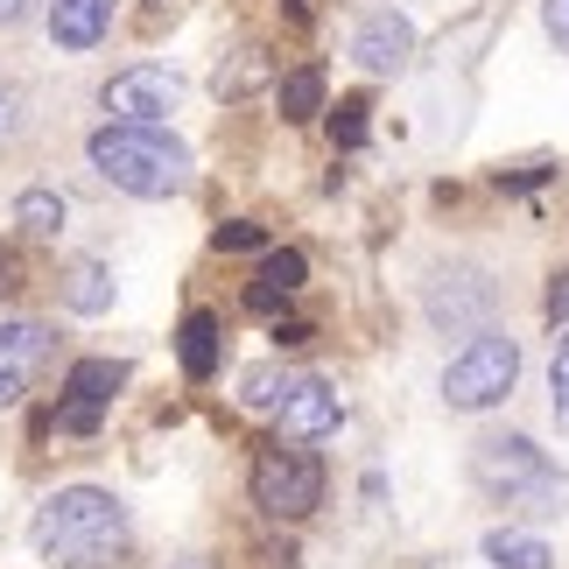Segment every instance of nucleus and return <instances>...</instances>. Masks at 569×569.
<instances>
[{
    "mask_svg": "<svg viewBox=\"0 0 569 569\" xmlns=\"http://www.w3.org/2000/svg\"><path fill=\"white\" fill-rule=\"evenodd\" d=\"M134 541V520L106 486H63L36 507V549L57 569H113Z\"/></svg>",
    "mask_w": 569,
    "mask_h": 569,
    "instance_id": "obj_1",
    "label": "nucleus"
},
{
    "mask_svg": "<svg viewBox=\"0 0 569 569\" xmlns=\"http://www.w3.org/2000/svg\"><path fill=\"white\" fill-rule=\"evenodd\" d=\"M84 162L127 197H177L190 183V148L169 134V127L106 120V127H92V141H84Z\"/></svg>",
    "mask_w": 569,
    "mask_h": 569,
    "instance_id": "obj_2",
    "label": "nucleus"
},
{
    "mask_svg": "<svg viewBox=\"0 0 569 569\" xmlns=\"http://www.w3.org/2000/svg\"><path fill=\"white\" fill-rule=\"evenodd\" d=\"M471 478H478V492H492L499 507H513V513H562V499H569V478L528 443V436H478Z\"/></svg>",
    "mask_w": 569,
    "mask_h": 569,
    "instance_id": "obj_3",
    "label": "nucleus"
},
{
    "mask_svg": "<svg viewBox=\"0 0 569 569\" xmlns=\"http://www.w3.org/2000/svg\"><path fill=\"white\" fill-rule=\"evenodd\" d=\"M513 380H520V345L486 323V331H471V345L443 366V401L457 415H486L513 393Z\"/></svg>",
    "mask_w": 569,
    "mask_h": 569,
    "instance_id": "obj_4",
    "label": "nucleus"
},
{
    "mask_svg": "<svg viewBox=\"0 0 569 569\" xmlns=\"http://www.w3.org/2000/svg\"><path fill=\"white\" fill-rule=\"evenodd\" d=\"M253 507L268 520H310L323 507V465L302 443H268L253 457Z\"/></svg>",
    "mask_w": 569,
    "mask_h": 569,
    "instance_id": "obj_5",
    "label": "nucleus"
},
{
    "mask_svg": "<svg viewBox=\"0 0 569 569\" xmlns=\"http://www.w3.org/2000/svg\"><path fill=\"white\" fill-rule=\"evenodd\" d=\"M99 106L106 120H127V127H169V113L183 106V78L162 71V63H127L99 84Z\"/></svg>",
    "mask_w": 569,
    "mask_h": 569,
    "instance_id": "obj_6",
    "label": "nucleus"
},
{
    "mask_svg": "<svg viewBox=\"0 0 569 569\" xmlns=\"http://www.w3.org/2000/svg\"><path fill=\"white\" fill-rule=\"evenodd\" d=\"M422 310H429V323L436 331H486L492 323V310H499V281L486 274V268H443L422 289Z\"/></svg>",
    "mask_w": 569,
    "mask_h": 569,
    "instance_id": "obj_7",
    "label": "nucleus"
},
{
    "mask_svg": "<svg viewBox=\"0 0 569 569\" xmlns=\"http://www.w3.org/2000/svg\"><path fill=\"white\" fill-rule=\"evenodd\" d=\"M127 387V359H71L63 373V401H57V429L63 436H99L106 401Z\"/></svg>",
    "mask_w": 569,
    "mask_h": 569,
    "instance_id": "obj_8",
    "label": "nucleus"
},
{
    "mask_svg": "<svg viewBox=\"0 0 569 569\" xmlns=\"http://www.w3.org/2000/svg\"><path fill=\"white\" fill-rule=\"evenodd\" d=\"M57 352V331L36 317H0V408H14L21 393L36 387L42 359Z\"/></svg>",
    "mask_w": 569,
    "mask_h": 569,
    "instance_id": "obj_9",
    "label": "nucleus"
},
{
    "mask_svg": "<svg viewBox=\"0 0 569 569\" xmlns=\"http://www.w3.org/2000/svg\"><path fill=\"white\" fill-rule=\"evenodd\" d=\"M274 415H281V436H289V443H323V436H338L345 401H338V387L323 373H296L289 387H281Z\"/></svg>",
    "mask_w": 569,
    "mask_h": 569,
    "instance_id": "obj_10",
    "label": "nucleus"
},
{
    "mask_svg": "<svg viewBox=\"0 0 569 569\" xmlns=\"http://www.w3.org/2000/svg\"><path fill=\"white\" fill-rule=\"evenodd\" d=\"M408 57H415V21H408V14L373 8V14L352 29V63H359V71L393 78V71H408Z\"/></svg>",
    "mask_w": 569,
    "mask_h": 569,
    "instance_id": "obj_11",
    "label": "nucleus"
},
{
    "mask_svg": "<svg viewBox=\"0 0 569 569\" xmlns=\"http://www.w3.org/2000/svg\"><path fill=\"white\" fill-rule=\"evenodd\" d=\"M42 29H50L57 50H99L106 36H113V0H50V14H42Z\"/></svg>",
    "mask_w": 569,
    "mask_h": 569,
    "instance_id": "obj_12",
    "label": "nucleus"
},
{
    "mask_svg": "<svg viewBox=\"0 0 569 569\" xmlns=\"http://www.w3.org/2000/svg\"><path fill=\"white\" fill-rule=\"evenodd\" d=\"M218 359H226V331H218V317L211 310H190L177 323V366H183V380L204 387L218 373Z\"/></svg>",
    "mask_w": 569,
    "mask_h": 569,
    "instance_id": "obj_13",
    "label": "nucleus"
},
{
    "mask_svg": "<svg viewBox=\"0 0 569 569\" xmlns=\"http://www.w3.org/2000/svg\"><path fill=\"white\" fill-rule=\"evenodd\" d=\"M57 302L78 317H106L113 310V268L106 260H71V268L57 274Z\"/></svg>",
    "mask_w": 569,
    "mask_h": 569,
    "instance_id": "obj_14",
    "label": "nucleus"
},
{
    "mask_svg": "<svg viewBox=\"0 0 569 569\" xmlns=\"http://www.w3.org/2000/svg\"><path fill=\"white\" fill-rule=\"evenodd\" d=\"M323 92H331L323 63H296V71L274 84V106H281V120H289V127H310L323 113Z\"/></svg>",
    "mask_w": 569,
    "mask_h": 569,
    "instance_id": "obj_15",
    "label": "nucleus"
},
{
    "mask_svg": "<svg viewBox=\"0 0 569 569\" xmlns=\"http://www.w3.org/2000/svg\"><path fill=\"white\" fill-rule=\"evenodd\" d=\"M486 562H492V569H549V562H556V549H549L541 535L492 528V535H486Z\"/></svg>",
    "mask_w": 569,
    "mask_h": 569,
    "instance_id": "obj_16",
    "label": "nucleus"
},
{
    "mask_svg": "<svg viewBox=\"0 0 569 569\" xmlns=\"http://www.w3.org/2000/svg\"><path fill=\"white\" fill-rule=\"evenodd\" d=\"M63 218H71V204H63L50 183H36V190H21V197H14V226L29 232V239H57V232H63Z\"/></svg>",
    "mask_w": 569,
    "mask_h": 569,
    "instance_id": "obj_17",
    "label": "nucleus"
},
{
    "mask_svg": "<svg viewBox=\"0 0 569 569\" xmlns=\"http://www.w3.org/2000/svg\"><path fill=\"white\" fill-rule=\"evenodd\" d=\"M323 113H331V141L345 148V156L366 148V127H373V120H366V113H373V99H366V92H345L338 106H323Z\"/></svg>",
    "mask_w": 569,
    "mask_h": 569,
    "instance_id": "obj_18",
    "label": "nucleus"
},
{
    "mask_svg": "<svg viewBox=\"0 0 569 569\" xmlns=\"http://www.w3.org/2000/svg\"><path fill=\"white\" fill-rule=\"evenodd\" d=\"M281 387H289V373H281V366H253V373L239 380V408L274 415V408H281Z\"/></svg>",
    "mask_w": 569,
    "mask_h": 569,
    "instance_id": "obj_19",
    "label": "nucleus"
},
{
    "mask_svg": "<svg viewBox=\"0 0 569 569\" xmlns=\"http://www.w3.org/2000/svg\"><path fill=\"white\" fill-rule=\"evenodd\" d=\"M260 78H268V63H260V50H239V57H232V71L218 63V99H247Z\"/></svg>",
    "mask_w": 569,
    "mask_h": 569,
    "instance_id": "obj_20",
    "label": "nucleus"
},
{
    "mask_svg": "<svg viewBox=\"0 0 569 569\" xmlns=\"http://www.w3.org/2000/svg\"><path fill=\"white\" fill-rule=\"evenodd\" d=\"M260 281H274V289H289V296H296L302 281H310V260H302L296 247H274V253H268V268H260Z\"/></svg>",
    "mask_w": 569,
    "mask_h": 569,
    "instance_id": "obj_21",
    "label": "nucleus"
},
{
    "mask_svg": "<svg viewBox=\"0 0 569 569\" xmlns=\"http://www.w3.org/2000/svg\"><path fill=\"white\" fill-rule=\"evenodd\" d=\"M211 247L218 253H260V247H268V232H260L253 218H226V226L211 232Z\"/></svg>",
    "mask_w": 569,
    "mask_h": 569,
    "instance_id": "obj_22",
    "label": "nucleus"
},
{
    "mask_svg": "<svg viewBox=\"0 0 569 569\" xmlns=\"http://www.w3.org/2000/svg\"><path fill=\"white\" fill-rule=\"evenodd\" d=\"M549 401H556V422L569 429V338H556V359H549Z\"/></svg>",
    "mask_w": 569,
    "mask_h": 569,
    "instance_id": "obj_23",
    "label": "nucleus"
},
{
    "mask_svg": "<svg viewBox=\"0 0 569 569\" xmlns=\"http://www.w3.org/2000/svg\"><path fill=\"white\" fill-rule=\"evenodd\" d=\"M21 127H29V99H21L14 84H0V148H8Z\"/></svg>",
    "mask_w": 569,
    "mask_h": 569,
    "instance_id": "obj_24",
    "label": "nucleus"
},
{
    "mask_svg": "<svg viewBox=\"0 0 569 569\" xmlns=\"http://www.w3.org/2000/svg\"><path fill=\"white\" fill-rule=\"evenodd\" d=\"M281 302H289V289H274V281H260V274L247 281V310L253 317H281Z\"/></svg>",
    "mask_w": 569,
    "mask_h": 569,
    "instance_id": "obj_25",
    "label": "nucleus"
},
{
    "mask_svg": "<svg viewBox=\"0 0 569 569\" xmlns=\"http://www.w3.org/2000/svg\"><path fill=\"white\" fill-rule=\"evenodd\" d=\"M541 310H549V323H569V268L549 274V296H541Z\"/></svg>",
    "mask_w": 569,
    "mask_h": 569,
    "instance_id": "obj_26",
    "label": "nucleus"
},
{
    "mask_svg": "<svg viewBox=\"0 0 569 569\" xmlns=\"http://www.w3.org/2000/svg\"><path fill=\"white\" fill-rule=\"evenodd\" d=\"M14 296H21V253L0 247V302H14Z\"/></svg>",
    "mask_w": 569,
    "mask_h": 569,
    "instance_id": "obj_27",
    "label": "nucleus"
},
{
    "mask_svg": "<svg viewBox=\"0 0 569 569\" xmlns=\"http://www.w3.org/2000/svg\"><path fill=\"white\" fill-rule=\"evenodd\" d=\"M541 29H549L562 50H569V0H541Z\"/></svg>",
    "mask_w": 569,
    "mask_h": 569,
    "instance_id": "obj_28",
    "label": "nucleus"
},
{
    "mask_svg": "<svg viewBox=\"0 0 569 569\" xmlns=\"http://www.w3.org/2000/svg\"><path fill=\"white\" fill-rule=\"evenodd\" d=\"M535 183H549V162H528V169H499V190H535Z\"/></svg>",
    "mask_w": 569,
    "mask_h": 569,
    "instance_id": "obj_29",
    "label": "nucleus"
},
{
    "mask_svg": "<svg viewBox=\"0 0 569 569\" xmlns=\"http://www.w3.org/2000/svg\"><path fill=\"white\" fill-rule=\"evenodd\" d=\"M317 331H310V323H274V345H281V352H302V345H310Z\"/></svg>",
    "mask_w": 569,
    "mask_h": 569,
    "instance_id": "obj_30",
    "label": "nucleus"
},
{
    "mask_svg": "<svg viewBox=\"0 0 569 569\" xmlns=\"http://www.w3.org/2000/svg\"><path fill=\"white\" fill-rule=\"evenodd\" d=\"M29 14V0H0V29H8V21H21Z\"/></svg>",
    "mask_w": 569,
    "mask_h": 569,
    "instance_id": "obj_31",
    "label": "nucleus"
},
{
    "mask_svg": "<svg viewBox=\"0 0 569 569\" xmlns=\"http://www.w3.org/2000/svg\"><path fill=\"white\" fill-rule=\"evenodd\" d=\"M289 21H310V0H289Z\"/></svg>",
    "mask_w": 569,
    "mask_h": 569,
    "instance_id": "obj_32",
    "label": "nucleus"
},
{
    "mask_svg": "<svg viewBox=\"0 0 569 569\" xmlns=\"http://www.w3.org/2000/svg\"><path fill=\"white\" fill-rule=\"evenodd\" d=\"M177 569H204V562H177Z\"/></svg>",
    "mask_w": 569,
    "mask_h": 569,
    "instance_id": "obj_33",
    "label": "nucleus"
}]
</instances>
